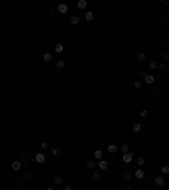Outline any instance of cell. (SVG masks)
I'll return each instance as SVG.
<instances>
[{"instance_id":"6da1fadb","label":"cell","mask_w":169,"mask_h":190,"mask_svg":"<svg viewBox=\"0 0 169 190\" xmlns=\"http://www.w3.org/2000/svg\"><path fill=\"white\" fill-rule=\"evenodd\" d=\"M34 161L39 163V165H41V163H46V154L44 153H37L36 156H34Z\"/></svg>"},{"instance_id":"7a4b0ae2","label":"cell","mask_w":169,"mask_h":190,"mask_svg":"<svg viewBox=\"0 0 169 190\" xmlns=\"http://www.w3.org/2000/svg\"><path fill=\"white\" fill-rule=\"evenodd\" d=\"M134 177H135L137 180H142V178L145 177V171L142 170V168H137V171H135V173H134Z\"/></svg>"},{"instance_id":"3957f363","label":"cell","mask_w":169,"mask_h":190,"mask_svg":"<svg viewBox=\"0 0 169 190\" xmlns=\"http://www.w3.org/2000/svg\"><path fill=\"white\" fill-rule=\"evenodd\" d=\"M98 168H100L101 171H105L108 168V161H107V160H100V161H98Z\"/></svg>"},{"instance_id":"277c9868","label":"cell","mask_w":169,"mask_h":190,"mask_svg":"<svg viewBox=\"0 0 169 190\" xmlns=\"http://www.w3.org/2000/svg\"><path fill=\"white\" fill-rule=\"evenodd\" d=\"M154 81H156V78H154V75H149V73H147V77L144 78V83H147V85H152Z\"/></svg>"},{"instance_id":"5b68a950","label":"cell","mask_w":169,"mask_h":190,"mask_svg":"<svg viewBox=\"0 0 169 190\" xmlns=\"http://www.w3.org/2000/svg\"><path fill=\"white\" fill-rule=\"evenodd\" d=\"M132 160H134V153H130V151H129V153L124 154V163H130Z\"/></svg>"},{"instance_id":"8992f818","label":"cell","mask_w":169,"mask_h":190,"mask_svg":"<svg viewBox=\"0 0 169 190\" xmlns=\"http://www.w3.org/2000/svg\"><path fill=\"white\" fill-rule=\"evenodd\" d=\"M58 12H59V14H66V12H68V5H66V4H59V5H58Z\"/></svg>"},{"instance_id":"52a82bcc","label":"cell","mask_w":169,"mask_h":190,"mask_svg":"<svg viewBox=\"0 0 169 190\" xmlns=\"http://www.w3.org/2000/svg\"><path fill=\"white\" fill-rule=\"evenodd\" d=\"M154 182H156L157 187H162V185L166 183V178H164V177H156V180H154Z\"/></svg>"},{"instance_id":"ba28073f","label":"cell","mask_w":169,"mask_h":190,"mask_svg":"<svg viewBox=\"0 0 169 190\" xmlns=\"http://www.w3.org/2000/svg\"><path fill=\"white\" fill-rule=\"evenodd\" d=\"M78 22H80V17H78V15H71V17H69V24H71V26H78Z\"/></svg>"},{"instance_id":"9c48e42d","label":"cell","mask_w":169,"mask_h":190,"mask_svg":"<svg viewBox=\"0 0 169 190\" xmlns=\"http://www.w3.org/2000/svg\"><path fill=\"white\" fill-rule=\"evenodd\" d=\"M107 150H108L110 154H113V153H117V151H118V146H117V144H108V148H107Z\"/></svg>"},{"instance_id":"30bf717a","label":"cell","mask_w":169,"mask_h":190,"mask_svg":"<svg viewBox=\"0 0 169 190\" xmlns=\"http://www.w3.org/2000/svg\"><path fill=\"white\" fill-rule=\"evenodd\" d=\"M140 129H142V124H140V122H134V126H132V131H134V133H140Z\"/></svg>"},{"instance_id":"8fae6325","label":"cell","mask_w":169,"mask_h":190,"mask_svg":"<svg viewBox=\"0 0 169 190\" xmlns=\"http://www.w3.org/2000/svg\"><path fill=\"white\" fill-rule=\"evenodd\" d=\"M20 166H22V163H20V161H17V160H15V161H12V170L14 171H19Z\"/></svg>"},{"instance_id":"7c38bea8","label":"cell","mask_w":169,"mask_h":190,"mask_svg":"<svg viewBox=\"0 0 169 190\" xmlns=\"http://www.w3.org/2000/svg\"><path fill=\"white\" fill-rule=\"evenodd\" d=\"M93 17H95V15H93V12H91V10H88V12H85V19L88 20V22H91V20H93Z\"/></svg>"},{"instance_id":"4fadbf2b","label":"cell","mask_w":169,"mask_h":190,"mask_svg":"<svg viewBox=\"0 0 169 190\" xmlns=\"http://www.w3.org/2000/svg\"><path fill=\"white\" fill-rule=\"evenodd\" d=\"M78 9H86V5H88V2L86 0H78Z\"/></svg>"},{"instance_id":"5bb4252c","label":"cell","mask_w":169,"mask_h":190,"mask_svg":"<svg viewBox=\"0 0 169 190\" xmlns=\"http://www.w3.org/2000/svg\"><path fill=\"white\" fill-rule=\"evenodd\" d=\"M54 51H56L58 54H59V53H63V51H64V46H63V44H59V43H58V44L54 46Z\"/></svg>"},{"instance_id":"9a60e30c","label":"cell","mask_w":169,"mask_h":190,"mask_svg":"<svg viewBox=\"0 0 169 190\" xmlns=\"http://www.w3.org/2000/svg\"><path fill=\"white\" fill-rule=\"evenodd\" d=\"M93 156L97 158L98 161H100V160H103V153H101V151H100V150H97V151H95V153H93Z\"/></svg>"},{"instance_id":"2e32d148","label":"cell","mask_w":169,"mask_h":190,"mask_svg":"<svg viewBox=\"0 0 169 190\" xmlns=\"http://www.w3.org/2000/svg\"><path fill=\"white\" fill-rule=\"evenodd\" d=\"M118 150H120V151H122V153H124V154H125V153H129V151H130V148H129V144H122V146H120V148H118Z\"/></svg>"},{"instance_id":"e0dca14e","label":"cell","mask_w":169,"mask_h":190,"mask_svg":"<svg viewBox=\"0 0 169 190\" xmlns=\"http://www.w3.org/2000/svg\"><path fill=\"white\" fill-rule=\"evenodd\" d=\"M132 177H134V175L130 173V171H125V173H124V177H122V178H124L125 182H129V180H130V178H132Z\"/></svg>"},{"instance_id":"ac0fdd59","label":"cell","mask_w":169,"mask_h":190,"mask_svg":"<svg viewBox=\"0 0 169 190\" xmlns=\"http://www.w3.org/2000/svg\"><path fill=\"white\" fill-rule=\"evenodd\" d=\"M44 61H46V63L52 61V54H51V53H44Z\"/></svg>"},{"instance_id":"d6986e66","label":"cell","mask_w":169,"mask_h":190,"mask_svg":"<svg viewBox=\"0 0 169 190\" xmlns=\"http://www.w3.org/2000/svg\"><path fill=\"white\" fill-rule=\"evenodd\" d=\"M149 68H151V70H156V68H157V61L151 60V61H149Z\"/></svg>"},{"instance_id":"ffe728a7","label":"cell","mask_w":169,"mask_h":190,"mask_svg":"<svg viewBox=\"0 0 169 190\" xmlns=\"http://www.w3.org/2000/svg\"><path fill=\"white\" fill-rule=\"evenodd\" d=\"M137 58H139V61H144V60H145V53H144V51H139Z\"/></svg>"},{"instance_id":"44dd1931","label":"cell","mask_w":169,"mask_h":190,"mask_svg":"<svg viewBox=\"0 0 169 190\" xmlns=\"http://www.w3.org/2000/svg\"><path fill=\"white\" fill-rule=\"evenodd\" d=\"M56 68H58V70H63V68H64V61L59 60V61H58V65H56Z\"/></svg>"},{"instance_id":"7402d4cb","label":"cell","mask_w":169,"mask_h":190,"mask_svg":"<svg viewBox=\"0 0 169 190\" xmlns=\"http://www.w3.org/2000/svg\"><path fill=\"white\" fill-rule=\"evenodd\" d=\"M144 85V81H140V80H137V81H134V87L135 88H140V87Z\"/></svg>"},{"instance_id":"603a6c76","label":"cell","mask_w":169,"mask_h":190,"mask_svg":"<svg viewBox=\"0 0 169 190\" xmlns=\"http://www.w3.org/2000/svg\"><path fill=\"white\" fill-rule=\"evenodd\" d=\"M161 171H162L164 175H167V173H169V165H164V166L161 168Z\"/></svg>"},{"instance_id":"cb8c5ba5","label":"cell","mask_w":169,"mask_h":190,"mask_svg":"<svg viewBox=\"0 0 169 190\" xmlns=\"http://www.w3.org/2000/svg\"><path fill=\"white\" fill-rule=\"evenodd\" d=\"M51 153L54 154V156H58V154L61 153V150H59V148H52V150H51Z\"/></svg>"},{"instance_id":"d4e9b609","label":"cell","mask_w":169,"mask_h":190,"mask_svg":"<svg viewBox=\"0 0 169 190\" xmlns=\"http://www.w3.org/2000/svg\"><path fill=\"white\" fill-rule=\"evenodd\" d=\"M54 183H56V185H61V183H63V178H61V177H54Z\"/></svg>"},{"instance_id":"484cf974","label":"cell","mask_w":169,"mask_h":190,"mask_svg":"<svg viewBox=\"0 0 169 190\" xmlns=\"http://www.w3.org/2000/svg\"><path fill=\"white\" fill-rule=\"evenodd\" d=\"M41 148H42V150H48V148H49V143L48 141H42V143H41Z\"/></svg>"},{"instance_id":"4316f807","label":"cell","mask_w":169,"mask_h":190,"mask_svg":"<svg viewBox=\"0 0 169 190\" xmlns=\"http://www.w3.org/2000/svg\"><path fill=\"white\" fill-rule=\"evenodd\" d=\"M139 115H140V117H147V109H142L140 112H139Z\"/></svg>"},{"instance_id":"83f0119b","label":"cell","mask_w":169,"mask_h":190,"mask_svg":"<svg viewBox=\"0 0 169 190\" xmlns=\"http://www.w3.org/2000/svg\"><path fill=\"white\" fill-rule=\"evenodd\" d=\"M91 177L95 178V180H98V178H100V171H98V170H97V171H93V175H91Z\"/></svg>"},{"instance_id":"f1b7e54d","label":"cell","mask_w":169,"mask_h":190,"mask_svg":"<svg viewBox=\"0 0 169 190\" xmlns=\"http://www.w3.org/2000/svg\"><path fill=\"white\" fill-rule=\"evenodd\" d=\"M137 163H139V166H142V165H145V160H144V158H139V160H137Z\"/></svg>"},{"instance_id":"f546056e","label":"cell","mask_w":169,"mask_h":190,"mask_svg":"<svg viewBox=\"0 0 169 190\" xmlns=\"http://www.w3.org/2000/svg\"><path fill=\"white\" fill-rule=\"evenodd\" d=\"M31 178H32V173H31V171H27V173L24 175V180H31Z\"/></svg>"},{"instance_id":"4dcf8cb0","label":"cell","mask_w":169,"mask_h":190,"mask_svg":"<svg viewBox=\"0 0 169 190\" xmlns=\"http://www.w3.org/2000/svg\"><path fill=\"white\" fill-rule=\"evenodd\" d=\"M86 166L88 168H95V161H86Z\"/></svg>"},{"instance_id":"1f68e13d","label":"cell","mask_w":169,"mask_h":190,"mask_svg":"<svg viewBox=\"0 0 169 190\" xmlns=\"http://www.w3.org/2000/svg\"><path fill=\"white\" fill-rule=\"evenodd\" d=\"M161 54H162V58H164V60H166V61H167V60H169V53H166V51H164V53H161Z\"/></svg>"},{"instance_id":"d6a6232c","label":"cell","mask_w":169,"mask_h":190,"mask_svg":"<svg viewBox=\"0 0 169 190\" xmlns=\"http://www.w3.org/2000/svg\"><path fill=\"white\" fill-rule=\"evenodd\" d=\"M139 77H140V78H145V77H147V71H140V73H139Z\"/></svg>"},{"instance_id":"836d02e7","label":"cell","mask_w":169,"mask_h":190,"mask_svg":"<svg viewBox=\"0 0 169 190\" xmlns=\"http://www.w3.org/2000/svg\"><path fill=\"white\" fill-rule=\"evenodd\" d=\"M63 190H71V187H69V185H66V187H64V188H63Z\"/></svg>"},{"instance_id":"e575fe53","label":"cell","mask_w":169,"mask_h":190,"mask_svg":"<svg viewBox=\"0 0 169 190\" xmlns=\"http://www.w3.org/2000/svg\"><path fill=\"white\" fill-rule=\"evenodd\" d=\"M125 190H134V188H132V187H125Z\"/></svg>"},{"instance_id":"d590c367","label":"cell","mask_w":169,"mask_h":190,"mask_svg":"<svg viewBox=\"0 0 169 190\" xmlns=\"http://www.w3.org/2000/svg\"><path fill=\"white\" fill-rule=\"evenodd\" d=\"M46 190H54V188H51V187H48V188H46Z\"/></svg>"},{"instance_id":"8d00e7d4","label":"cell","mask_w":169,"mask_h":190,"mask_svg":"<svg viewBox=\"0 0 169 190\" xmlns=\"http://www.w3.org/2000/svg\"><path fill=\"white\" fill-rule=\"evenodd\" d=\"M167 43H169V37H167Z\"/></svg>"}]
</instances>
